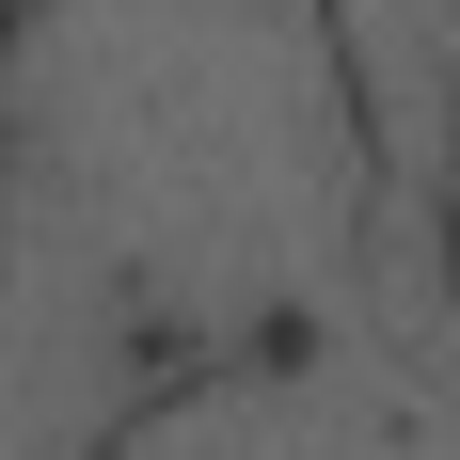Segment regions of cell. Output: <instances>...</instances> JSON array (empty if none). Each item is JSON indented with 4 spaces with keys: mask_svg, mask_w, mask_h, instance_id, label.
I'll list each match as a JSON object with an SVG mask.
<instances>
[{
    "mask_svg": "<svg viewBox=\"0 0 460 460\" xmlns=\"http://www.w3.org/2000/svg\"><path fill=\"white\" fill-rule=\"evenodd\" d=\"M0 111H16L0 159L16 460H95L238 349L381 318L397 143L349 0H16Z\"/></svg>",
    "mask_w": 460,
    "mask_h": 460,
    "instance_id": "cell-1",
    "label": "cell"
}]
</instances>
